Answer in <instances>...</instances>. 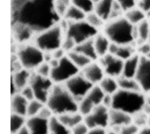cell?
I'll use <instances>...</instances> for the list:
<instances>
[{"mask_svg": "<svg viewBox=\"0 0 150 134\" xmlns=\"http://www.w3.org/2000/svg\"><path fill=\"white\" fill-rule=\"evenodd\" d=\"M149 22H150V18H149Z\"/></svg>", "mask_w": 150, "mask_h": 134, "instance_id": "58", "label": "cell"}, {"mask_svg": "<svg viewBox=\"0 0 150 134\" xmlns=\"http://www.w3.org/2000/svg\"><path fill=\"white\" fill-rule=\"evenodd\" d=\"M65 33L60 24L36 34L33 42L44 53L52 52L61 48Z\"/></svg>", "mask_w": 150, "mask_h": 134, "instance_id": "5", "label": "cell"}, {"mask_svg": "<svg viewBox=\"0 0 150 134\" xmlns=\"http://www.w3.org/2000/svg\"><path fill=\"white\" fill-rule=\"evenodd\" d=\"M146 99V94L141 91H131L119 89L112 95L111 108L133 116L143 111Z\"/></svg>", "mask_w": 150, "mask_h": 134, "instance_id": "3", "label": "cell"}, {"mask_svg": "<svg viewBox=\"0 0 150 134\" xmlns=\"http://www.w3.org/2000/svg\"><path fill=\"white\" fill-rule=\"evenodd\" d=\"M86 16V14L84 12L76 6L71 5L62 18L69 22H76L85 20Z\"/></svg>", "mask_w": 150, "mask_h": 134, "instance_id": "30", "label": "cell"}, {"mask_svg": "<svg viewBox=\"0 0 150 134\" xmlns=\"http://www.w3.org/2000/svg\"><path fill=\"white\" fill-rule=\"evenodd\" d=\"M137 53L141 56L149 57L150 56V43L145 42L138 45Z\"/></svg>", "mask_w": 150, "mask_h": 134, "instance_id": "44", "label": "cell"}, {"mask_svg": "<svg viewBox=\"0 0 150 134\" xmlns=\"http://www.w3.org/2000/svg\"><path fill=\"white\" fill-rule=\"evenodd\" d=\"M54 83L50 78L43 77L35 72L32 73L29 85L32 88L35 99L46 104Z\"/></svg>", "mask_w": 150, "mask_h": 134, "instance_id": "10", "label": "cell"}, {"mask_svg": "<svg viewBox=\"0 0 150 134\" xmlns=\"http://www.w3.org/2000/svg\"><path fill=\"white\" fill-rule=\"evenodd\" d=\"M28 102L29 101L20 92L11 96V107L12 113L26 116Z\"/></svg>", "mask_w": 150, "mask_h": 134, "instance_id": "22", "label": "cell"}, {"mask_svg": "<svg viewBox=\"0 0 150 134\" xmlns=\"http://www.w3.org/2000/svg\"><path fill=\"white\" fill-rule=\"evenodd\" d=\"M132 123L139 128L149 125V115L144 111L140 112L132 116Z\"/></svg>", "mask_w": 150, "mask_h": 134, "instance_id": "38", "label": "cell"}, {"mask_svg": "<svg viewBox=\"0 0 150 134\" xmlns=\"http://www.w3.org/2000/svg\"><path fill=\"white\" fill-rule=\"evenodd\" d=\"M64 85L72 96L79 102L87 95L94 85L80 72L64 83Z\"/></svg>", "mask_w": 150, "mask_h": 134, "instance_id": "9", "label": "cell"}, {"mask_svg": "<svg viewBox=\"0 0 150 134\" xmlns=\"http://www.w3.org/2000/svg\"><path fill=\"white\" fill-rule=\"evenodd\" d=\"M85 21L91 26L100 30L103 28L105 22L94 11L86 14Z\"/></svg>", "mask_w": 150, "mask_h": 134, "instance_id": "36", "label": "cell"}, {"mask_svg": "<svg viewBox=\"0 0 150 134\" xmlns=\"http://www.w3.org/2000/svg\"><path fill=\"white\" fill-rule=\"evenodd\" d=\"M98 32V30L84 20L76 22H69L65 35L72 39L77 45L93 39Z\"/></svg>", "mask_w": 150, "mask_h": 134, "instance_id": "8", "label": "cell"}, {"mask_svg": "<svg viewBox=\"0 0 150 134\" xmlns=\"http://www.w3.org/2000/svg\"><path fill=\"white\" fill-rule=\"evenodd\" d=\"M137 40L140 43L148 42L150 35V22L145 19L135 26Z\"/></svg>", "mask_w": 150, "mask_h": 134, "instance_id": "28", "label": "cell"}, {"mask_svg": "<svg viewBox=\"0 0 150 134\" xmlns=\"http://www.w3.org/2000/svg\"><path fill=\"white\" fill-rule=\"evenodd\" d=\"M60 122L70 130L84 120V116L79 111L57 116Z\"/></svg>", "mask_w": 150, "mask_h": 134, "instance_id": "25", "label": "cell"}, {"mask_svg": "<svg viewBox=\"0 0 150 134\" xmlns=\"http://www.w3.org/2000/svg\"><path fill=\"white\" fill-rule=\"evenodd\" d=\"M98 85L103 92L107 95H113L119 89L117 79L108 76H105Z\"/></svg>", "mask_w": 150, "mask_h": 134, "instance_id": "27", "label": "cell"}, {"mask_svg": "<svg viewBox=\"0 0 150 134\" xmlns=\"http://www.w3.org/2000/svg\"><path fill=\"white\" fill-rule=\"evenodd\" d=\"M137 6L146 14L150 11V0H138Z\"/></svg>", "mask_w": 150, "mask_h": 134, "instance_id": "48", "label": "cell"}, {"mask_svg": "<svg viewBox=\"0 0 150 134\" xmlns=\"http://www.w3.org/2000/svg\"><path fill=\"white\" fill-rule=\"evenodd\" d=\"M19 92L28 101H30L35 99L34 92L29 85L24 88L23 89H22Z\"/></svg>", "mask_w": 150, "mask_h": 134, "instance_id": "46", "label": "cell"}, {"mask_svg": "<svg viewBox=\"0 0 150 134\" xmlns=\"http://www.w3.org/2000/svg\"><path fill=\"white\" fill-rule=\"evenodd\" d=\"M103 33L111 43L120 45H132L137 40L135 26L124 16L107 21L103 28Z\"/></svg>", "mask_w": 150, "mask_h": 134, "instance_id": "2", "label": "cell"}, {"mask_svg": "<svg viewBox=\"0 0 150 134\" xmlns=\"http://www.w3.org/2000/svg\"><path fill=\"white\" fill-rule=\"evenodd\" d=\"M32 72L22 68L12 73L11 81L15 84L19 92L29 85L33 73Z\"/></svg>", "mask_w": 150, "mask_h": 134, "instance_id": "19", "label": "cell"}, {"mask_svg": "<svg viewBox=\"0 0 150 134\" xmlns=\"http://www.w3.org/2000/svg\"><path fill=\"white\" fill-rule=\"evenodd\" d=\"M67 56L80 71L88 65L90 62L93 61L83 54L75 50L67 53Z\"/></svg>", "mask_w": 150, "mask_h": 134, "instance_id": "31", "label": "cell"}, {"mask_svg": "<svg viewBox=\"0 0 150 134\" xmlns=\"http://www.w3.org/2000/svg\"><path fill=\"white\" fill-rule=\"evenodd\" d=\"M14 39L19 45L29 42L33 39L36 34L29 28L21 24H11Z\"/></svg>", "mask_w": 150, "mask_h": 134, "instance_id": "18", "label": "cell"}, {"mask_svg": "<svg viewBox=\"0 0 150 134\" xmlns=\"http://www.w3.org/2000/svg\"><path fill=\"white\" fill-rule=\"evenodd\" d=\"M139 128L137 125L131 123L129 125L120 128L117 132L118 134H138Z\"/></svg>", "mask_w": 150, "mask_h": 134, "instance_id": "41", "label": "cell"}, {"mask_svg": "<svg viewBox=\"0 0 150 134\" xmlns=\"http://www.w3.org/2000/svg\"><path fill=\"white\" fill-rule=\"evenodd\" d=\"M80 73L93 85H98L105 76L104 70L96 61H92L80 71Z\"/></svg>", "mask_w": 150, "mask_h": 134, "instance_id": "15", "label": "cell"}, {"mask_svg": "<svg viewBox=\"0 0 150 134\" xmlns=\"http://www.w3.org/2000/svg\"><path fill=\"white\" fill-rule=\"evenodd\" d=\"M140 59L141 56L137 53L124 61L122 76L129 78H135L138 69Z\"/></svg>", "mask_w": 150, "mask_h": 134, "instance_id": "21", "label": "cell"}, {"mask_svg": "<svg viewBox=\"0 0 150 134\" xmlns=\"http://www.w3.org/2000/svg\"><path fill=\"white\" fill-rule=\"evenodd\" d=\"M115 0H100L94 5V11L105 22L110 19Z\"/></svg>", "mask_w": 150, "mask_h": 134, "instance_id": "24", "label": "cell"}, {"mask_svg": "<svg viewBox=\"0 0 150 134\" xmlns=\"http://www.w3.org/2000/svg\"><path fill=\"white\" fill-rule=\"evenodd\" d=\"M11 24H21L36 34L60 22L54 0H11Z\"/></svg>", "mask_w": 150, "mask_h": 134, "instance_id": "1", "label": "cell"}, {"mask_svg": "<svg viewBox=\"0 0 150 134\" xmlns=\"http://www.w3.org/2000/svg\"><path fill=\"white\" fill-rule=\"evenodd\" d=\"M124 12L137 6L138 0H115Z\"/></svg>", "mask_w": 150, "mask_h": 134, "instance_id": "42", "label": "cell"}, {"mask_svg": "<svg viewBox=\"0 0 150 134\" xmlns=\"http://www.w3.org/2000/svg\"><path fill=\"white\" fill-rule=\"evenodd\" d=\"M105 95L98 85H93L87 95L79 102V112L85 116L101 104Z\"/></svg>", "mask_w": 150, "mask_h": 134, "instance_id": "11", "label": "cell"}, {"mask_svg": "<svg viewBox=\"0 0 150 134\" xmlns=\"http://www.w3.org/2000/svg\"><path fill=\"white\" fill-rule=\"evenodd\" d=\"M149 125H150V115L149 116Z\"/></svg>", "mask_w": 150, "mask_h": 134, "instance_id": "56", "label": "cell"}, {"mask_svg": "<svg viewBox=\"0 0 150 134\" xmlns=\"http://www.w3.org/2000/svg\"><path fill=\"white\" fill-rule=\"evenodd\" d=\"M93 40L98 59L108 53L111 42L103 32H98Z\"/></svg>", "mask_w": 150, "mask_h": 134, "instance_id": "23", "label": "cell"}, {"mask_svg": "<svg viewBox=\"0 0 150 134\" xmlns=\"http://www.w3.org/2000/svg\"><path fill=\"white\" fill-rule=\"evenodd\" d=\"M132 123V116L119 110L111 108L109 110V126L117 129Z\"/></svg>", "mask_w": 150, "mask_h": 134, "instance_id": "17", "label": "cell"}, {"mask_svg": "<svg viewBox=\"0 0 150 134\" xmlns=\"http://www.w3.org/2000/svg\"><path fill=\"white\" fill-rule=\"evenodd\" d=\"M108 53L115 55L124 61L132 56L137 52L132 45H120L111 42Z\"/></svg>", "mask_w": 150, "mask_h": 134, "instance_id": "20", "label": "cell"}, {"mask_svg": "<svg viewBox=\"0 0 150 134\" xmlns=\"http://www.w3.org/2000/svg\"><path fill=\"white\" fill-rule=\"evenodd\" d=\"M108 132L106 128H89L87 134H107Z\"/></svg>", "mask_w": 150, "mask_h": 134, "instance_id": "50", "label": "cell"}, {"mask_svg": "<svg viewBox=\"0 0 150 134\" xmlns=\"http://www.w3.org/2000/svg\"><path fill=\"white\" fill-rule=\"evenodd\" d=\"M71 5V0H54L56 10L62 18Z\"/></svg>", "mask_w": 150, "mask_h": 134, "instance_id": "39", "label": "cell"}, {"mask_svg": "<svg viewBox=\"0 0 150 134\" xmlns=\"http://www.w3.org/2000/svg\"><path fill=\"white\" fill-rule=\"evenodd\" d=\"M16 58L23 68L30 71H35L45 61L44 52L33 42L20 45L16 51Z\"/></svg>", "mask_w": 150, "mask_h": 134, "instance_id": "6", "label": "cell"}, {"mask_svg": "<svg viewBox=\"0 0 150 134\" xmlns=\"http://www.w3.org/2000/svg\"><path fill=\"white\" fill-rule=\"evenodd\" d=\"M112 103V95L105 94L101 104L108 109H111Z\"/></svg>", "mask_w": 150, "mask_h": 134, "instance_id": "49", "label": "cell"}, {"mask_svg": "<svg viewBox=\"0 0 150 134\" xmlns=\"http://www.w3.org/2000/svg\"><path fill=\"white\" fill-rule=\"evenodd\" d=\"M80 72L66 55L52 67L50 78L54 84H64Z\"/></svg>", "mask_w": 150, "mask_h": 134, "instance_id": "7", "label": "cell"}, {"mask_svg": "<svg viewBox=\"0 0 150 134\" xmlns=\"http://www.w3.org/2000/svg\"><path fill=\"white\" fill-rule=\"evenodd\" d=\"M138 134H150V125H147L139 129Z\"/></svg>", "mask_w": 150, "mask_h": 134, "instance_id": "51", "label": "cell"}, {"mask_svg": "<svg viewBox=\"0 0 150 134\" xmlns=\"http://www.w3.org/2000/svg\"><path fill=\"white\" fill-rule=\"evenodd\" d=\"M45 105V103L36 99H34L30 101H29L27 108L26 117L30 118L38 116Z\"/></svg>", "mask_w": 150, "mask_h": 134, "instance_id": "35", "label": "cell"}, {"mask_svg": "<svg viewBox=\"0 0 150 134\" xmlns=\"http://www.w3.org/2000/svg\"><path fill=\"white\" fill-rule=\"evenodd\" d=\"M93 39L76 45L74 50L83 54L91 60L94 61L98 59L93 43Z\"/></svg>", "mask_w": 150, "mask_h": 134, "instance_id": "26", "label": "cell"}, {"mask_svg": "<svg viewBox=\"0 0 150 134\" xmlns=\"http://www.w3.org/2000/svg\"><path fill=\"white\" fill-rule=\"evenodd\" d=\"M124 13V17L134 26L139 24L146 17V14L137 6Z\"/></svg>", "mask_w": 150, "mask_h": 134, "instance_id": "29", "label": "cell"}, {"mask_svg": "<svg viewBox=\"0 0 150 134\" xmlns=\"http://www.w3.org/2000/svg\"><path fill=\"white\" fill-rule=\"evenodd\" d=\"M109 110L110 109L101 104L84 116V122L89 128H107L109 126Z\"/></svg>", "mask_w": 150, "mask_h": 134, "instance_id": "12", "label": "cell"}, {"mask_svg": "<svg viewBox=\"0 0 150 134\" xmlns=\"http://www.w3.org/2000/svg\"><path fill=\"white\" fill-rule=\"evenodd\" d=\"M52 67L49 63L44 61L34 71L36 73L43 77L50 78Z\"/></svg>", "mask_w": 150, "mask_h": 134, "instance_id": "40", "label": "cell"}, {"mask_svg": "<svg viewBox=\"0 0 150 134\" xmlns=\"http://www.w3.org/2000/svg\"><path fill=\"white\" fill-rule=\"evenodd\" d=\"M26 116L12 113L11 116V134H16L21 129L25 126L26 123Z\"/></svg>", "mask_w": 150, "mask_h": 134, "instance_id": "34", "label": "cell"}, {"mask_svg": "<svg viewBox=\"0 0 150 134\" xmlns=\"http://www.w3.org/2000/svg\"><path fill=\"white\" fill-rule=\"evenodd\" d=\"M117 79L120 89L131 91H141L138 83L135 78H129L121 76Z\"/></svg>", "mask_w": 150, "mask_h": 134, "instance_id": "33", "label": "cell"}, {"mask_svg": "<svg viewBox=\"0 0 150 134\" xmlns=\"http://www.w3.org/2000/svg\"><path fill=\"white\" fill-rule=\"evenodd\" d=\"M89 128L85 123L84 120L79 124L75 126L71 129V134H87Z\"/></svg>", "mask_w": 150, "mask_h": 134, "instance_id": "45", "label": "cell"}, {"mask_svg": "<svg viewBox=\"0 0 150 134\" xmlns=\"http://www.w3.org/2000/svg\"><path fill=\"white\" fill-rule=\"evenodd\" d=\"M135 79L138 83L141 91L147 94L150 91V58L141 56Z\"/></svg>", "mask_w": 150, "mask_h": 134, "instance_id": "14", "label": "cell"}, {"mask_svg": "<svg viewBox=\"0 0 150 134\" xmlns=\"http://www.w3.org/2000/svg\"><path fill=\"white\" fill-rule=\"evenodd\" d=\"M71 3L86 14L94 11V4L91 0H71Z\"/></svg>", "mask_w": 150, "mask_h": 134, "instance_id": "37", "label": "cell"}, {"mask_svg": "<svg viewBox=\"0 0 150 134\" xmlns=\"http://www.w3.org/2000/svg\"><path fill=\"white\" fill-rule=\"evenodd\" d=\"M16 134H30V133L29 129L28 128L26 125H25L22 129H21Z\"/></svg>", "mask_w": 150, "mask_h": 134, "instance_id": "52", "label": "cell"}, {"mask_svg": "<svg viewBox=\"0 0 150 134\" xmlns=\"http://www.w3.org/2000/svg\"><path fill=\"white\" fill-rule=\"evenodd\" d=\"M26 125L30 134H49V119L39 116L27 118Z\"/></svg>", "mask_w": 150, "mask_h": 134, "instance_id": "16", "label": "cell"}, {"mask_svg": "<svg viewBox=\"0 0 150 134\" xmlns=\"http://www.w3.org/2000/svg\"><path fill=\"white\" fill-rule=\"evenodd\" d=\"M38 116H39L46 119H50L52 116L54 115H53L52 110L49 108V107L45 104V105L42 108Z\"/></svg>", "mask_w": 150, "mask_h": 134, "instance_id": "47", "label": "cell"}, {"mask_svg": "<svg viewBox=\"0 0 150 134\" xmlns=\"http://www.w3.org/2000/svg\"><path fill=\"white\" fill-rule=\"evenodd\" d=\"M146 95H147L149 96V98H150V91H149V92H148V93Z\"/></svg>", "mask_w": 150, "mask_h": 134, "instance_id": "55", "label": "cell"}, {"mask_svg": "<svg viewBox=\"0 0 150 134\" xmlns=\"http://www.w3.org/2000/svg\"><path fill=\"white\" fill-rule=\"evenodd\" d=\"M46 105L56 116L79 111V102L69 93L64 84L54 85Z\"/></svg>", "mask_w": 150, "mask_h": 134, "instance_id": "4", "label": "cell"}, {"mask_svg": "<svg viewBox=\"0 0 150 134\" xmlns=\"http://www.w3.org/2000/svg\"><path fill=\"white\" fill-rule=\"evenodd\" d=\"M49 134H71V130L62 123L56 116L49 119Z\"/></svg>", "mask_w": 150, "mask_h": 134, "instance_id": "32", "label": "cell"}, {"mask_svg": "<svg viewBox=\"0 0 150 134\" xmlns=\"http://www.w3.org/2000/svg\"><path fill=\"white\" fill-rule=\"evenodd\" d=\"M105 75L117 79L122 76L124 61L110 53L98 59Z\"/></svg>", "mask_w": 150, "mask_h": 134, "instance_id": "13", "label": "cell"}, {"mask_svg": "<svg viewBox=\"0 0 150 134\" xmlns=\"http://www.w3.org/2000/svg\"><path fill=\"white\" fill-rule=\"evenodd\" d=\"M107 134H118V133L117 132H115V131H114V130H111V131L108 132Z\"/></svg>", "mask_w": 150, "mask_h": 134, "instance_id": "53", "label": "cell"}, {"mask_svg": "<svg viewBox=\"0 0 150 134\" xmlns=\"http://www.w3.org/2000/svg\"><path fill=\"white\" fill-rule=\"evenodd\" d=\"M92 1H93V2L94 4V5L96 4H97L98 2H99L100 0H91Z\"/></svg>", "mask_w": 150, "mask_h": 134, "instance_id": "54", "label": "cell"}, {"mask_svg": "<svg viewBox=\"0 0 150 134\" xmlns=\"http://www.w3.org/2000/svg\"><path fill=\"white\" fill-rule=\"evenodd\" d=\"M76 46V43H75V42L70 38L65 35L63 40L61 48L66 52V53L73 51L75 49Z\"/></svg>", "mask_w": 150, "mask_h": 134, "instance_id": "43", "label": "cell"}, {"mask_svg": "<svg viewBox=\"0 0 150 134\" xmlns=\"http://www.w3.org/2000/svg\"><path fill=\"white\" fill-rule=\"evenodd\" d=\"M148 42L150 43V35H149V39H148Z\"/></svg>", "mask_w": 150, "mask_h": 134, "instance_id": "57", "label": "cell"}]
</instances>
